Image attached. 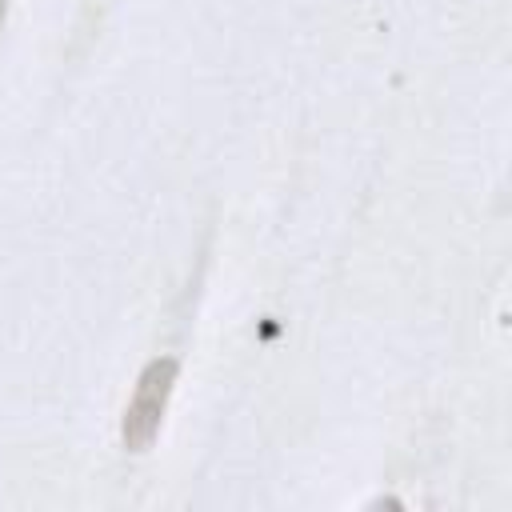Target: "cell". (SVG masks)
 <instances>
[{
  "label": "cell",
  "instance_id": "6da1fadb",
  "mask_svg": "<svg viewBox=\"0 0 512 512\" xmlns=\"http://www.w3.org/2000/svg\"><path fill=\"white\" fill-rule=\"evenodd\" d=\"M176 376H180V360L176 356H152L140 368L132 400L124 404V416H120V444H124V452L140 456V452H148L156 444L164 412H168V400H172V388H176Z\"/></svg>",
  "mask_w": 512,
  "mask_h": 512
},
{
  "label": "cell",
  "instance_id": "7a4b0ae2",
  "mask_svg": "<svg viewBox=\"0 0 512 512\" xmlns=\"http://www.w3.org/2000/svg\"><path fill=\"white\" fill-rule=\"evenodd\" d=\"M8 4H12V0H0V28H4V20H8Z\"/></svg>",
  "mask_w": 512,
  "mask_h": 512
}]
</instances>
